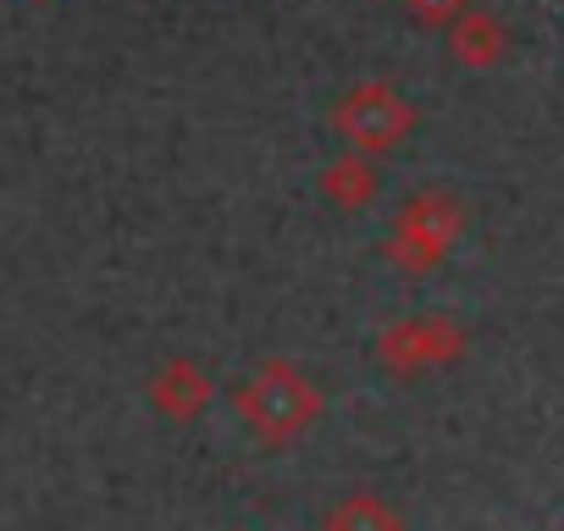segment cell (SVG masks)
<instances>
[{"label":"cell","mask_w":564,"mask_h":531,"mask_svg":"<svg viewBox=\"0 0 564 531\" xmlns=\"http://www.w3.org/2000/svg\"><path fill=\"white\" fill-rule=\"evenodd\" d=\"M465 232V205L448 194V188H415L399 210H393V227L382 238V254L399 266L404 278H426L448 260V249L459 243Z\"/></svg>","instance_id":"7a4b0ae2"},{"label":"cell","mask_w":564,"mask_h":531,"mask_svg":"<svg viewBox=\"0 0 564 531\" xmlns=\"http://www.w3.org/2000/svg\"><path fill=\"white\" fill-rule=\"evenodd\" d=\"M399 7H404L421 29H448L465 7H476V0H399Z\"/></svg>","instance_id":"9c48e42d"},{"label":"cell","mask_w":564,"mask_h":531,"mask_svg":"<svg viewBox=\"0 0 564 531\" xmlns=\"http://www.w3.org/2000/svg\"><path fill=\"white\" fill-rule=\"evenodd\" d=\"M322 531H404V514L377 492H349L327 509Z\"/></svg>","instance_id":"ba28073f"},{"label":"cell","mask_w":564,"mask_h":531,"mask_svg":"<svg viewBox=\"0 0 564 531\" xmlns=\"http://www.w3.org/2000/svg\"><path fill=\"white\" fill-rule=\"evenodd\" d=\"M465 327L448 316V311H415L404 322H393L382 338H377V360L382 371L393 377H421V371H443L465 355Z\"/></svg>","instance_id":"277c9868"},{"label":"cell","mask_w":564,"mask_h":531,"mask_svg":"<svg viewBox=\"0 0 564 531\" xmlns=\"http://www.w3.org/2000/svg\"><path fill=\"white\" fill-rule=\"evenodd\" d=\"M322 194H327L338 210H366V205H377V194H382V166H377V155H360V150L338 155V161L322 172Z\"/></svg>","instance_id":"52a82bcc"},{"label":"cell","mask_w":564,"mask_h":531,"mask_svg":"<svg viewBox=\"0 0 564 531\" xmlns=\"http://www.w3.org/2000/svg\"><path fill=\"white\" fill-rule=\"evenodd\" d=\"M232 410H238V421H243V432L260 443V448H289L294 437H305L316 421H322V410H327V399H322V388L294 366V360H265L260 371H249L238 388H232Z\"/></svg>","instance_id":"6da1fadb"},{"label":"cell","mask_w":564,"mask_h":531,"mask_svg":"<svg viewBox=\"0 0 564 531\" xmlns=\"http://www.w3.org/2000/svg\"><path fill=\"white\" fill-rule=\"evenodd\" d=\"M333 133H338L349 150H360V155H388V150H399V144L415 133V106H410L393 84L366 78V84H349V89L338 95V106H333Z\"/></svg>","instance_id":"3957f363"},{"label":"cell","mask_w":564,"mask_h":531,"mask_svg":"<svg viewBox=\"0 0 564 531\" xmlns=\"http://www.w3.org/2000/svg\"><path fill=\"white\" fill-rule=\"evenodd\" d=\"M210 399H216V388H210V377L188 360V355H177V360H166L155 377H150V404H155V415H166V421H199L205 410H210Z\"/></svg>","instance_id":"8992f818"},{"label":"cell","mask_w":564,"mask_h":531,"mask_svg":"<svg viewBox=\"0 0 564 531\" xmlns=\"http://www.w3.org/2000/svg\"><path fill=\"white\" fill-rule=\"evenodd\" d=\"M443 34H448V56H454L465 73H492V67L509 56V29H503V18L487 12V7H465Z\"/></svg>","instance_id":"5b68a950"}]
</instances>
